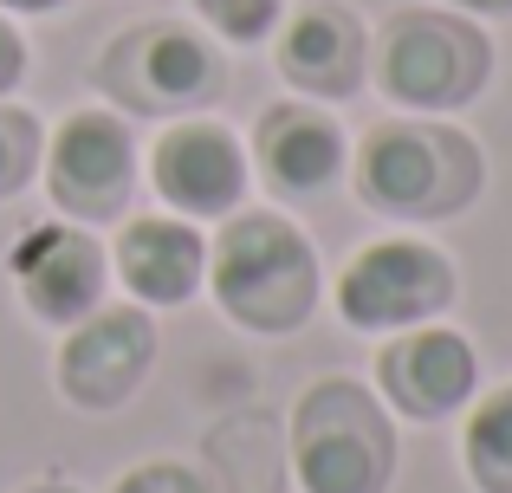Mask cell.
<instances>
[{
  "label": "cell",
  "mask_w": 512,
  "mask_h": 493,
  "mask_svg": "<svg viewBox=\"0 0 512 493\" xmlns=\"http://www.w3.org/2000/svg\"><path fill=\"white\" fill-rule=\"evenodd\" d=\"M344 176L370 215L441 228L487 195V150L448 117H389L350 143Z\"/></svg>",
  "instance_id": "obj_1"
},
{
  "label": "cell",
  "mask_w": 512,
  "mask_h": 493,
  "mask_svg": "<svg viewBox=\"0 0 512 493\" xmlns=\"http://www.w3.org/2000/svg\"><path fill=\"white\" fill-rule=\"evenodd\" d=\"M208 299L253 338H292L325 305V266L299 221L279 208H234L208 234Z\"/></svg>",
  "instance_id": "obj_2"
},
{
  "label": "cell",
  "mask_w": 512,
  "mask_h": 493,
  "mask_svg": "<svg viewBox=\"0 0 512 493\" xmlns=\"http://www.w3.org/2000/svg\"><path fill=\"white\" fill-rule=\"evenodd\" d=\"M292 481L305 493H389L396 481V416L370 383L325 370L292 403Z\"/></svg>",
  "instance_id": "obj_3"
},
{
  "label": "cell",
  "mask_w": 512,
  "mask_h": 493,
  "mask_svg": "<svg viewBox=\"0 0 512 493\" xmlns=\"http://www.w3.org/2000/svg\"><path fill=\"white\" fill-rule=\"evenodd\" d=\"M370 78L396 111L454 117L493 85V39L454 7H396L370 39Z\"/></svg>",
  "instance_id": "obj_4"
},
{
  "label": "cell",
  "mask_w": 512,
  "mask_h": 493,
  "mask_svg": "<svg viewBox=\"0 0 512 493\" xmlns=\"http://www.w3.org/2000/svg\"><path fill=\"white\" fill-rule=\"evenodd\" d=\"M325 292L350 331L389 338V331L448 318V305L461 299V266L422 234H383V241L350 253Z\"/></svg>",
  "instance_id": "obj_5"
},
{
  "label": "cell",
  "mask_w": 512,
  "mask_h": 493,
  "mask_svg": "<svg viewBox=\"0 0 512 493\" xmlns=\"http://www.w3.org/2000/svg\"><path fill=\"white\" fill-rule=\"evenodd\" d=\"M39 182H46L59 221L78 228H111L124 221L130 195L143 182V143L137 124L111 104H78L46 130V156H39Z\"/></svg>",
  "instance_id": "obj_6"
},
{
  "label": "cell",
  "mask_w": 512,
  "mask_h": 493,
  "mask_svg": "<svg viewBox=\"0 0 512 493\" xmlns=\"http://www.w3.org/2000/svg\"><path fill=\"white\" fill-rule=\"evenodd\" d=\"M98 78L111 91V111H201L227 91V59L221 39L208 26H182V20H156V26H130L111 52L98 59Z\"/></svg>",
  "instance_id": "obj_7"
},
{
  "label": "cell",
  "mask_w": 512,
  "mask_h": 493,
  "mask_svg": "<svg viewBox=\"0 0 512 493\" xmlns=\"http://www.w3.org/2000/svg\"><path fill=\"white\" fill-rule=\"evenodd\" d=\"M156 357H163V331L156 312L137 299H104L98 312H85L78 325L59 331L52 351V383L72 409L85 416H117L124 403H137V390L150 383Z\"/></svg>",
  "instance_id": "obj_8"
},
{
  "label": "cell",
  "mask_w": 512,
  "mask_h": 493,
  "mask_svg": "<svg viewBox=\"0 0 512 493\" xmlns=\"http://www.w3.org/2000/svg\"><path fill=\"white\" fill-rule=\"evenodd\" d=\"M143 176H150L156 202L169 215L214 228L234 208H247L253 156H247V137L234 124H221V117H169L156 130L150 156H143Z\"/></svg>",
  "instance_id": "obj_9"
},
{
  "label": "cell",
  "mask_w": 512,
  "mask_h": 493,
  "mask_svg": "<svg viewBox=\"0 0 512 493\" xmlns=\"http://www.w3.org/2000/svg\"><path fill=\"white\" fill-rule=\"evenodd\" d=\"M370 390L389 403L396 422H454L480 396V351L448 318L389 331L376 351Z\"/></svg>",
  "instance_id": "obj_10"
},
{
  "label": "cell",
  "mask_w": 512,
  "mask_h": 493,
  "mask_svg": "<svg viewBox=\"0 0 512 493\" xmlns=\"http://www.w3.org/2000/svg\"><path fill=\"white\" fill-rule=\"evenodd\" d=\"M7 279L20 292L26 318H39L46 331H65L104 305V292H111V253H104L98 228H78V221L52 215V221H33V228L13 234Z\"/></svg>",
  "instance_id": "obj_11"
},
{
  "label": "cell",
  "mask_w": 512,
  "mask_h": 493,
  "mask_svg": "<svg viewBox=\"0 0 512 493\" xmlns=\"http://www.w3.org/2000/svg\"><path fill=\"white\" fill-rule=\"evenodd\" d=\"M273 65L292 98L344 104L370 85V26L344 0H305L273 33Z\"/></svg>",
  "instance_id": "obj_12"
},
{
  "label": "cell",
  "mask_w": 512,
  "mask_h": 493,
  "mask_svg": "<svg viewBox=\"0 0 512 493\" xmlns=\"http://www.w3.org/2000/svg\"><path fill=\"white\" fill-rule=\"evenodd\" d=\"M253 176L266 182L286 202H305V195H325L344 182L350 169V130L331 117V104L312 98H273L253 124Z\"/></svg>",
  "instance_id": "obj_13"
},
{
  "label": "cell",
  "mask_w": 512,
  "mask_h": 493,
  "mask_svg": "<svg viewBox=\"0 0 512 493\" xmlns=\"http://www.w3.org/2000/svg\"><path fill=\"white\" fill-rule=\"evenodd\" d=\"M104 253H111V279L124 286V299L150 312H182L195 292H208V234L169 208L130 215Z\"/></svg>",
  "instance_id": "obj_14"
},
{
  "label": "cell",
  "mask_w": 512,
  "mask_h": 493,
  "mask_svg": "<svg viewBox=\"0 0 512 493\" xmlns=\"http://www.w3.org/2000/svg\"><path fill=\"white\" fill-rule=\"evenodd\" d=\"M461 468L480 493H512V383H493L461 409Z\"/></svg>",
  "instance_id": "obj_15"
},
{
  "label": "cell",
  "mask_w": 512,
  "mask_h": 493,
  "mask_svg": "<svg viewBox=\"0 0 512 493\" xmlns=\"http://www.w3.org/2000/svg\"><path fill=\"white\" fill-rule=\"evenodd\" d=\"M39 156H46V130L26 104L0 98V202L39 182Z\"/></svg>",
  "instance_id": "obj_16"
},
{
  "label": "cell",
  "mask_w": 512,
  "mask_h": 493,
  "mask_svg": "<svg viewBox=\"0 0 512 493\" xmlns=\"http://www.w3.org/2000/svg\"><path fill=\"white\" fill-rule=\"evenodd\" d=\"M188 7L201 13V26H208L221 46H260V39H273L279 20H286V0H188Z\"/></svg>",
  "instance_id": "obj_17"
},
{
  "label": "cell",
  "mask_w": 512,
  "mask_h": 493,
  "mask_svg": "<svg viewBox=\"0 0 512 493\" xmlns=\"http://www.w3.org/2000/svg\"><path fill=\"white\" fill-rule=\"evenodd\" d=\"M104 493H214V487H208V474H201V468L156 455V461H137V468H124Z\"/></svg>",
  "instance_id": "obj_18"
},
{
  "label": "cell",
  "mask_w": 512,
  "mask_h": 493,
  "mask_svg": "<svg viewBox=\"0 0 512 493\" xmlns=\"http://www.w3.org/2000/svg\"><path fill=\"white\" fill-rule=\"evenodd\" d=\"M26 65H33V52H26V33L13 26V13H0V98H13V91H20Z\"/></svg>",
  "instance_id": "obj_19"
},
{
  "label": "cell",
  "mask_w": 512,
  "mask_h": 493,
  "mask_svg": "<svg viewBox=\"0 0 512 493\" xmlns=\"http://www.w3.org/2000/svg\"><path fill=\"white\" fill-rule=\"evenodd\" d=\"M441 7L467 13V20H500V13H512V0H441Z\"/></svg>",
  "instance_id": "obj_20"
},
{
  "label": "cell",
  "mask_w": 512,
  "mask_h": 493,
  "mask_svg": "<svg viewBox=\"0 0 512 493\" xmlns=\"http://www.w3.org/2000/svg\"><path fill=\"white\" fill-rule=\"evenodd\" d=\"M72 0H0V13H13V20H39V13H65Z\"/></svg>",
  "instance_id": "obj_21"
},
{
  "label": "cell",
  "mask_w": 512,
  "mask_h": 493,
  "mask_svg": "<svg viewBox=\"0 0 512 493\" xmlns=\"http://www.w3.org/2000/svg\"><path fill=\"white\" fill-rule=\"evenodd\" d=\"M20 493H78L72 481H33V487H20Z\"/></svg>",
  "instance_id": "obj_22"
}]
</instances>
